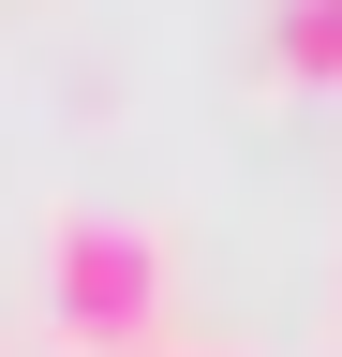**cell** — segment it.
Returning a JSON list of instances; mask_svg holds the SVG:
<instances>
[{
  "label": "cell",
  "mask_w": 342,
  "mask_h": 357,
  "mask_svg": "<svg viewBox=\"0 0 342 357\" xmlns=\"http://www.w3.org/2000/svg\"><path fill=\"white\" fill-rule=\"evenodd\" d=\"M283 75L342 89V0H283Z\"/></svg>",
  "instance_id": "2"
},
{
  "label": "cell",
  "mask_w": 342,
  "mask_h": 357,
  "mask_svg": "<svg viewBox=\"0 0 342 357\" xmlns=\"http://www.w3.org/2000/svg\"><path fill=\"white\" fill-rule=\"evenodd\" d=\"M45 312L90 357H164V238L119 208H60L45 223Z\"/></svg>",
  "instance_id": "1"
}]
</instances>
